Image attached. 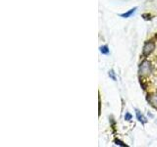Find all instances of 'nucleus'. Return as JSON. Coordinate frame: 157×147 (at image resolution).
I'll return each instance as SVG.
<instances>
[{
  "label": "nucleus",
  "mask_w": 157,
  "mask_h": 147,
  "mask_svg": "<svg viewBox=\"0 0 157 147\" xmlns=\"http://www.w3.org/2000/svg\"><path fill=\"white\" fill-rule=\"evenodd\" d=\"M140 74H142V75L149 74V72H150V64H149L148 61H144L140 64Z\"/></svg>",
  "instance_id": "obj_1"
},
{
  "label": "nucleus",
  "mask_w": 157,
  "mask_h": 147,
  "mask_svg": "<svg viewBox=\"0 0 157 147\" xmlns=\"http://www.w3.org/2000/svg\"><path fill=\"white\" fill-rule=\"evenodd\" d=\"M153 50H154V43L151 42V41L146 42L144 44V56H148Z\"/></svg>",
  "instance_id": "obj_2"
},
{
  "label": "nucleus",
  "mask_w": 157,
  "mask_h": 147,
  "mask_svg": "<svg viewBox=\"0 0 157 147\" xmlns=\"http://www.w3.org/2000/svg\"><path fill=\"white\" fill-rule=\"evenodd\" d=\"M136 7L132 8V9L130 10V11H128V12H126L124 14H120V17H122V18H130L132 15L136 12Z\"/></svg>",
  "instance_id": "obj_3"
},
{
  "label": "nucleus",
  "mask_w": 157,
  "mask_h": 147,
  "mask_svg": "<svg viewBox=\"0 0 157 147\" xmlns=\"http://www.w3.org/2000/svg\"><path fill=\"white\" fill-rule=\"evenodd\" d=\"M136 118H137V120H139L140 122H141L142 124H145V123L147 122L146 119L144 117V115L140 114V112L139 110H136Z\"/></svg>",
  "instance_id": "obj_4"
},
{
  "label": "nucleus",
  "mask_w": 157,
  "mask_h": 147,
  "mask_svg": "<svg viewBox=\"0 0 157 147\" xmlns=\"http://www.w3.org/2000/svg\"><path fill=\"white\" fill-rule=\"evenodd\" d=\"M99 49H100V52L102 54H108V53H109V49H108V46H106V45L101 46Z\"/></svg>",
  "instance_id": "obj_5"
},
{
  "label": "nucleus",
  "mask_w": 157,
  "mask_h": 147,
  "mask_svg": "<svg viewBox=\"0 0 157 147\" xmlns=\"http://www.w3.org/2000/svg\"><path fill=\"white\" fill-rule=\"evenodd\" d=\"M115 143H116L117 145H120V146H123V147H127V144L123 143V142H122L121 140H119V139H116V140H115Z\"/></svg>",
  "instance_id": "obj_6"
},
{
  "label": "nucleus",
  "mask_w": 157,
  "mask_h": 147,
  "mask_svg": "<svg viewBox=\"0 0 157 147\" xmlns=\"http://www.w3.org/2000/svg\"><path fill=\"white\" fill-rule=\"evenodd\" d=\"M109 77L112 78L113 81H116V77H115V73H114V71L113 70H111L110 72H109Z\"/></svg>",
  "instance_id": "obj_7"
},
{
  "label": "nucleus",
  "mask_w": 157,
  "mask_h": 147,
  "mask_svg": "<svg viewBox=\"0 0 157 147\" xmlns=\"http://www.w3.org/2000/svg\"><path fill=\"white\" fill-rule=\"evenodd\" d=\"M125 119H126L127 121L132 120V115L130 114V113H126V115H125Z\"/></svg>",
  "instance_id": "obj_8"
},
{
  "label": "nucleus",
  "mask_w": 157,
  "mask_h": 147,
  "mask_svg": "<svg viewBox=\"0 0 157 147\" xmlns=\"http://www.w3.org/2000/svg\"><path fill=\"white\" fill-rule=\"evenodd\" d=\"M152 104H157V97H153V99H152Z\"/></svg>",
  "instance_id": "obj_9"
}]
</instances>
